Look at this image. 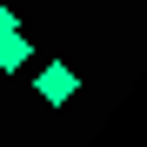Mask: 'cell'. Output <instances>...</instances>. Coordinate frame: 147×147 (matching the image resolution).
<instances>
[{
    "instance_id": "1",
    "label": "cell",
    "mask_w": 147,
    "mask_h": 147,
    "mask_svg": "<svg viewBox=\"0 0 147 147\" xmlns=\"http://www.w3.org/2000/svg\"><path fill=\"white\" fill-rule=\"evenodd\" d=\"M34 94H40L47 107H67L74 94H80V74H67V60H47V67H40V80H34Z\"/></svg>"
},
{
    "instance_id": "2",
    "label": "cell",
    "mask_w": 147,
    "mask_h": 147,
    "mask_svg": "<svg viewBox=\"0 0 147 147\" xmlns=\"http://www.w3.org/2000/svg\"><path fill=\"white\" fill-rule=\"evenodd\" d=\"M27 60H34V40L20 34V27H7V34H0V67L13 74V67H27Z\"/></svg>"
},
{
    "instance_id": "3",
    "label": "cell",
    "mask_w": 147,
    "mask_h": 147,
    "mask_svg": "<svg viewBox=\"0 0 147 147\" xmlns=\"http://www.w3.org/2000/svg\"><path fill=\"white\" fill-rule=\"evenodd\" d=\"M7 27H13V13H7V0H0V34H7Z\"/></svg>"
}]
</instances>
